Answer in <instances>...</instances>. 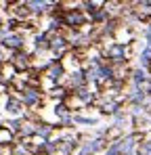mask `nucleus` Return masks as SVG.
<instances>
[{
  "label": "nucleus",
  "mask_w": 151,
  "mask_h": 155,
  "mask_svg": "<svg viewBox=\"0 0 151 155\" xmlns=\"http://www.w3.org/2000/svg\"><path fill=\"white\" fill-rule=\"evenodd\" d=\"M130 149H132V140H130V138H126L124 143L116 145V151H118V153H124V151H130Z\"/></svg>",
  "instance_id": "1"
},
{
  "label": "nucleus",
  "mask_w": 151,
  "mask_h": 155,
  "mask_svg": "<svg viewBox=\"0 0 151 155\" xmlns=\"http://www.w3.org/2000/svg\"><path fill=\"white\" fill-rule=\"evenodd\" d=\"M99 147H101V143H99V140H95L92 145H86V147L82 149V153H80V155H88V153H92V151H97Z\"/></svg>",
  "instance_id": "2"
},
{
  "label": "nucleus",
  "mask_w": 151,
  "mask_h": 155,
  "mask_svg": "<svg viewBox=\"0 0 151 155\" xmlns=\"http://www.w3.org/2000/svg\"><path fill=\"white\" fill-rule=\"evenodd\" d=\"M4 42H6L8 46H19V44H21V40H19V36H8V38H6Z\"/></svg>",
  "instance_id": "3"
},
{
  "label": "nucleus",
  "mask_w": 151,
  "mask_h": 155,
  "mask_svg": "<svg viewBox=\"0 0 151 155\" xmlns=\"http://www.w3.org/2000/svg\"><path fill=\"white\" fill-rule=\"evenodd\" d=\"M149 61H151V46L145 48V52H143V63H149Z\"/></svg>",
  "instance_id": "4"
},
{
  "label": "nucleus",
  "mask_w": 151,
  "mask_h": 155,
  "mask_svg": "<svg viewBox=\"0 0 151 155\" xmlns=\"http://www.w3.org/2000/svg\"><path fill=\"white\" fill-rule=\"evenodd\" d=\"M122 52H124V48H122V46H116V48L111 51V54H113L116 59H120V57H122Z\"/></svg>",
  "instance_id": "5"
},
{
  "label": "nucleus",
  "mask_w": 151,
  "mask_h": 155,
  "mask_svg": "<svg viewBox=\"0 0 151 155\" xmlns=\"http://www.w3.org/2000/svg\"><path fill=\"white\" fill-rule=\"evenodd\" d=\"M36 99H38L36 92H27V94H25V101H27V103H36Z\"/></svg>",
  "instance_id": "6"
},
{
  "label": "nucleus",
  "mask_w": 151,
  "mask_h": 155,
  "mask_svg": "<svg viewBox=\"0 0 151 155\" xmlns=\"http://www.w3.org/2000/svg\"><path fill=\"white\" fill-rule=\"evenodd\" d=\"M50 76H52L55 80H57V78L61 76V67H57V69H52V74H50Z\"/></svg>",
  "instance_id": "7"
},
{
  "label": "nucleus",
  "mask_w": 151,
  "mask_h": 155,
  "mask_svg": "<svg viewBox=\"0 0 151 155\" xmlns=\"http://www.w3.org/2000/svg\"><path fill=\"white\" fill-rule=\"evenodd\" d=\"M8 111H17V103L15 101H8Z\"/></svg>",
  "instance_id": "8"
},
{
  "label": "nucleus",
  "mask_w": 151,
  "mask_h": 155,
  "mask_svg": "<svg viewBox=\"0 0 151 155\" xmlns=\"http://www.w3.org/2000/svg\"><path fill=\"white\" fill-rule=\"evenodd\" d=\"M143 76H145V74H143V71H136V76H134V80H136V82H139V80H143Z\"/></svg>",
  "instance_id": "9"
},
{
  "label": "nucleus",
  "mask_w": 151,
  "mask_h": 155,
  "mask_svg": "<svg viewBox=\"0 0 151 155\" xmlns=\"http://www.w3.org/2000/svg\"><path fill=\"white\" fill-rule=\"evenodd\" d=\"M143 151H145V153H151V143H147V145L143 147Z\"/></svg>",
  "instance_id": "10"
},
{
  "label": "nucleus",
  "mask_w": 151,
  "mask_h": 155,
  "mask_svg": "<svg viewBox=\"0 0 151 155\" xmlns=\"http://www.w3.org/2000/svg\"><path fill=\"white\" fill-rule=\"evenodd\" d=\"M72 82H76V84H78V82H80V74H74V78H72Z\"/></svg>",
  "instance_id": "11"
},
{
  "label": "nucleus",
  "mask_w": 151,
  "mask_h": 155,
  "mask_svg": "<svg viewBox=\"0 0 151 155\" xmlns=\"http://www.w3.org/2000/svg\"><path fill=\"white\" fill-rule=\"evenodd\" d=\"M17 155H23V153H17Z\"/></svg>",
  "instance_id": "12"
}]
</instances>
